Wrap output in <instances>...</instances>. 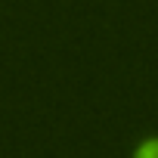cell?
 Listing matches in <instances>:
<instances>
[{
    "label": "cell",
    "instance_id": "cell-1",
    "mask_svg": "<svg viewBox=\"0 0 158 158\" xmlns=\"http://www.w3.org/2000/svg\"><path fill=\"white\" fill-rule=\"evenodd\" d=\"M136 158H158V139H149L136 149Z\"/></svg>",
    "mask_w": 158,
    "mask_h": 158
}]
</instances>
